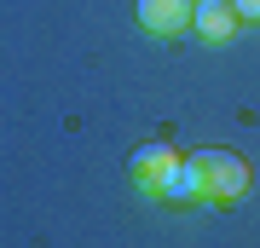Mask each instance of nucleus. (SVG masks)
<instances>
[{
	"label": "nucleus",
	"mask_w": 260,
	"mask_h": 248,
	"mask_svg": "<svg viewBox=\"0 0 260 248\" xmlns=\"http://www.w3.org/2000/svg\"><path fill=\"white\" fill-rule=\"evenodd\" d=\"M179 167H185V156H179L174 145H139V150H133V162H127V173H133V185H139L150 202H168Z\"/></svg>",
	"instance_id": "f03ea898"
},
{
	"label": "nucleus",
	"mask_w": 260,
	"mask_h": 248,
	"mask_svg": "<svg viewBox=\"0 0 260 248\" xmlns=\"http://www.w3.org/2000/svg\"><path fill=\"white\" fill-rule=\"evenodd\" d=\"M185 162L197 173L203 202H237V196H249V162H243L237 150H197Z\"/></svg>",
	"instance_id": "f257e3e1"
},
{
	"label": "nucleus",
	"mask_w": 260,
	"mask_h": 248,
	"mask_svg": "<svg viewBox=\"0 0 260 248\" xmlns=\"http://www.w3.org/2000/svg\"><path fill=\"white\" fill-rule=\"evenodd\" d=\"M191 6H197V0H139V23L156 41H174V35L191 29Z\"/></svg>",
	"instance_id": "7ed1b4c3"
},
{
	"label": "nucleus",
	"mask_w": 260,
	"mask_h": 248,
	"mask_svg": "<svg viewBox=\"0 0 260 248\" xmlns=\"http://www.w3.org/2000/svg\"><path fill=\"white\" fill-rule=\"evenodd\" d=\"M232 6H237L243 23H260V0H232Z\"/></svg>",
	"instance_id": "39448f33"
},
{
	"label": "nucleus",
	"mask_w": 260,
	"mask_h": 248,
	"mask_svg": "<svg viewBox=\"0 0 260 248\" xmlns=\"http://www.w3.org/2000/svg\"><path fill=\"white\" fill-rule=\"evenodd\" d=\"M237 23H243V18H237L232 0H197V6H191V29H197L203 41H232Z\"/></svg>",
	"instance_id": "20e7f679"
}]
</instances>
